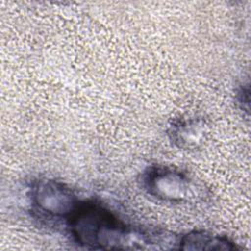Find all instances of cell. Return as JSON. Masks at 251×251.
I'll return each mask as SVG.
<instances>
[{
	"label": "cell",
	"instance_id": "6da1fadb",
	"mask_svg": "<svg viewBox=\"0 0 251 251\" xmlns=\"http://www.w3.org/2000/svg\"><path fill=\"white\" fill-rule=\"evenodd\" d=\"M72 238L92 249H143L144 229L126 224L93 200L81 201L67 221Z\"/></svg>",
	"mask_w": 251,
	"mask_h": 251
},
{
	"label": "cell",
	"instance_id": "277c9868",
	"mask_svg": "<svg viewBox=\"0 0 251 251\" xmlns=\"http://www.w3.org/2000/svg\"><path fill=\"white\" fill-rule=\"evenodd\" d=\"M167 134L170 141L179 149L195 150L207 140L209 126L203 117H179L171 122Z\"/></svg>",
	"mask_w": 251,
	"mask_h": 251
},
{
	"label": "cell",
	"instance_id": "7a4b0ae2",
	"mask_svg": "<svg viewBox=\"0 0 251 251\" xmlns=\"http://www.w3.org/2000/svg\"><path fill=\"white\" fill-rule=\"evenodd\" d=\"M140 184L148 195L167 203H187L197 196V187L191 176L172 166L146 168L141 173Z\"/></svg>",
	"mask_w": 251,
	"mask_h": 251
},
{
	"label": "cell",
	"instance_id": "3957f363",
	"mask_svg": "<svg viewBox=\"0 0 251 251\" xmlns=\"http://www.w3.org/2000/svg\"><path fill=\"white\" fill-rule=\"evenodd\" d=\"M27 194L32 210L48 220L66 221L80 202L67 184L50 178L32 180Z\"/></svg>",
	"mask_w": 251,
	"mask_h": 251
},
{
	"label": "cell",
	"instance_id": "8992f818",
	"mask_svg": "<svg viewBox=\"0 0 251 251\" xmlns=\"http://www.w3.org/2000/svg\"><path fill=\"white\" fill-rule=\"evenodd\" d=\"M236 101L240 105L242 110H246L249 113V105H250V91L248 85L241 86L236 93Z\"/></svg>",
	"mask_w": 251,
	"mask_h": 251
},
{
	"label": "cell",
	"instance_id": "5b68a950",
	"mask_svg": "<svg viewBox=\"0 0 251 251\" xmlns=\"http://www.w3.org/2000/svg\"><path fill=\"white\" fill-rule=\"evenodd\" d=\"M178 249L190 251H233L239 249V247L227 236L203 229H194L179 235Z\"/></svg>",
	"mask_w": 251,
	"mask_h": 251
}]
</instances>
